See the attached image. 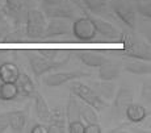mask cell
Returning <instances> with one entry per match:
<instances>
[{"label": "cell", "mask_w": 151, "mask_h": 133, "mask_svg": "<svg viewBox=\"0 0 151 133\" xmlns=\"http://www.w3.org/2000/svg\"><path fill=\"white\" fill-rule=\"evenodd\" d=\"M11 30H12V25H11L8 16L4 13H0V40L3 41L9 34Z\"/></svg>", "instance_id": "cb8c5ba5"}, {"label": "cell", "mask_w": 151, "mask_h": 133, "mask_svg": "<svg viewBox=\"0 0 151 133\" xmlns=\"http://www.w3.org/2000/svg\"><path fill=\"white\" fill-rule=\"evenodd\" d=\"M9 129L7 113H0V133H4Z\"/></svg>", "instance_id": "f546056e"}, {"label": "cell", "mask_w": 151, "mask_h": 133, "mask_svg": "<svg viewBox=\"0 0 151 133\" xmlns=\"http://www.w3.org/2000/svg\"><path fill=\"white\" fill-rule=\"evenodd\" d=\"M71 33L78 41L91 42L96 37V29L91 19L88 17H80L76 19L71 25Z\"/></svg>", "instance_id": "5b68a950"}, {"label": "cell", "mask_w": 151, "mask_h": 133, "mask_svg": "<svg viewBox=\"0 0 151 133\" xmlns=\"http://www.w3.org/2000/svg\"><path fill=\"white\" fill-rule=\"evenodd\" d=\"M114 108H117V111H125L127 106L130 103H133V91L130 88L121 87L117 91V94H114Z\"/></svg>", "instance_id": "d6986e66"}, {"label": "cell", "mask_w": 151, "mask_h": 133, "mask_svg": "<svg viewBox=\"0 0 151 133\" xmlns=\"http://www.w3.org/2000/svg\"><path fill=\"white\" fill-rule=\"evenodd\" d=\"M46 16L38 9H29L25 17V36L30 40L42 38L46 28Z\"/></svg>", "instance_id": "3957f363"}, {"label": "cell", "mask_w": 151, "mask_h": 133, "mask_svg": "<svg viewBox=\"0 0 151 133\" xmlns=\"http://www.w3.org/2000/svg\"><path fill=\"white\" fill-rule=\"evenodd\" d=\"M83 5L92 13H101L104 9L103 0H82Z\"/></svg>", "instance_id": "d4e9b609"}, {"label": "cell", "mask_w": 151, "mask_h": 133, "mask_svg": "<svg viewBox=\"0 0 151 133\" xmlns=\"http://www.w3.org/2000/svg\"><path fill=\"white\" fill-rule=\"evenodd\" d=\"M76 57L80 59V62H83L88 67H99V66H101L103 63H105L108 61L104 56H101L99 53H93V51H89V50L76 51Z\"/></svg>", "instance_id": "7c38bea8"}, {"label": "cell", "mask_w": 151, "mask_h": 133, "mask_svg": "<svg viewBox=\"0 0 151 133\" xmlns=\"http://www.w3.org/2000/svg\"><path fill=\"white\" fill-rule=\"evenodd\" d=\"M8 116V124H9V129L12 132H22L27 125V115H25L24 111H20V109H16V111H11L7 112Z\"/></svg>", "instance_id": "5bb4252c"}, {"label": "cell", "mask_w": 151, "mask_h": 133, "mask_svg": "<svg viewBox=\"0 0 151 133\" xmlns=\"http://www.w3.org/2000/svg\"><path fill=\"white\" fill-rule=\"evenodd\" d=\"M27 5V0H5V9L12 12H22Z\"/></svg>", "instance_id": "484cf974"}, {"label": "cell", "mask_w": 151, "mask_h": 133, "mask_svg": "<svg viewBox=\"0 0 151 133\" xmlns=\"http://www.w3.org/2000/svg\"><path fill=\"white\" fill-rule=\"evenodd\" d=\"M70 91H71V94L74 95L75 98H78V99H80L83 103L91 106L92 108H95L96 111H103L104 108L108 107L106 100L103 99V98L95 91V88L89 87V86L84 85L82 82H75L74 80V83H72L71 87H70Z\"/></svg>", "instance_id": "7a4b0ae2"}, {"label": "cell", "mask_w": 151, "mask_h": 133, "mask_svg": "<svg viewBox=\"0 0 151 133\" xmlns=\"http://www.w3.org/2000/svg\"><path fill=\"white\" fill-rule=\"evenodd\" d=\"M47 133H63L66 131V112L62 107L51 109L50 119L47 121Z\"/></svg>", "instance_id": "30bf717a"}, {"label": "cell", "mask_w": 151, "mask_h": 133, "mask_svg": "<svg viewBox=\"0 0 151 133\" xmlns=\"http://www.w3.org/2000/svg\"><path fill=\"white\" fill-rule=\"evenodd\" d=\"M79 113H80V119H82L83 123H86V124L99 123L97 111L95 108H92L91 106H88V104H83V106H80Z\"/></svg>", "instance_id": "44dd1931"}, {"label": "cell", "mask_w": 151, "mask_h": 133, "mask_svg": "<svg viewBox=\"0 0 151 133\" xmlns=\"http://www.w3.org/2000/svg\"><path fill=\"white\" fill-rule=\"evenodd\" d=\"M137 12L146 19H151V3L150 0L139 1L137 4Z\"/></svg>", "instance_id": "4316f807"}, {"label": "cell", "mask_w": 151, "mask_h": 133, "mask_svg": "<svg viewBox=\"0 0 151 133\" xmlns=\"http://www.w3.org/2000/svg\"><path fill=\"white\" fill-rule=\"evenodd\" d=\"M125 115L132 124H139L147 117V109L141 104L130 103L125 108Z\"/></svg>", "instance_id": "9a60e30c"}, {"label": "cell", "mask_w": 151, "mask_h": 133, "mask_svg": "<svg viewBox=\"0 0 151 133\" xmlns=\"http://www.w3.org/2000/svg\"><path fill=\"white\" fill-rule=\"evenodd\" d=\"M67 131L70 133H83L84 132V123L82 121V119L70 120L67 124Z\"/></svg>", "instance_id": "83f0119b"}, {"label": "cell", "mask_w": 151, "mask_h": 133, "mask_svg": "<svg viewBox=\"0 0 151 133\" xmlns=\"http://www.w3.org/2000/svg\"><path fill=\"white\" fill-rule=\"evenodd\" d=\"M32 133H47V126L43 125V124H36V125L32 128Z\"/></svg>", "instance_id": "4dcf8cb0"}, {"label": "cell", "mask_w": 151, "mask_h": 133, "mask_svg": "<svg viewBox=\"0 0 151 133\" xmlns=\"http://www.w3.org/2000/svg\"><path fill=\"white\" fill-rule=\"evenodd\" d=\"M24 37H27L25 36V28H22V24H19L14 25L12 30L9 32V34L1 42H22Z\"/></svg>", "instance_id": "7402d4cb"}, {"label": "cell", "mask_w": 151, "mask_h": 133, "mask_svg": "<svg viewBox=\"0 0 151 133\" xmlns=\"http://www.w3.org/2000/svg\"><path fill=\"white\" fill-rule=\"evenodd\" d=\"M20 75V69L12 62H3L0 66V82L14 83Z\"/></svg>", "instance_id": "2e32d148"}, {"label": "cell", "mask_w": 151, "mask_h": 133, "mask_svg": "<svg viewBox=\"0 0 151 133\" xmlns=\"http://www.w3.org/2000/svg\"><path fill=\"white\" fill-rule=\"evenodd\" d=\"M112 9L114 15L129 28L130 30H134L137 28V13L135 8L129 0H116L112 4Z\"/></svg>", "instance_id": "277c9868"}, {"label": "cell", "mask_w": 151, "mask_h": 133, "mask_svg": "<svg viewBox=\"0 0 151 133\" xmlns=\"http://www.w3.org/2000/svg\"><path fill=\"white\" fill-rule=\"evenodd\" d=\"M91 20H92V22H93L97 34H100V36L105 37V38H108V40L120 38V32H118V29L112 22L106 21V20H103V19H99V17H92Z\"/></svg>", "instance_id": "8fae6325"}, {"label": "cell", "mask_w": 151, "mask_h": 133, "mask_svg": "<svg viewBox=\"0 0 151 133\" xmlns=\"http://www.w3.org/2000/svg\"><path fill=\"white\" fill-rule=\"evenodd\" d=\"M3 62H5V59L4 58H1V57H0V66H1V63Z\"/></svg>", "instance_id": "d6a6232c"}, {"label": "cell", "mask_w": 151, "mask_h": 133, "mask_svg": "<svg viewBox=\"0 0 151 133\" xmlns=\"http://www.w3.org/2000/svg\"><path fill=\"white\" fill-rule=\"evenodd\" d=\"M76 12H75L72 4L68 0H63L62 3L57 5H51V7H45V16L50 17V19H74Z\"/></svg>", "instance_id": "9c48e42d"}, {"label": "cell", "mask_w": 151, "mask_h": 133, "mask_svg": "<svg viewBox=\"0 0 151 133\" xmlns=\"http://www.w3.org/2000/svg\"><path fill=\"white\" fill-rule=\"evenodd\" d=\"M124 69L130 74H135V75H143V74H150L151 67L150 63L147 61H143V62H127L125 63Z\"/></svg>", "instance_id": "ffe728a7"}, {"label": "cell", "mask_w": 151, "mask_h": 133, "mask_svg": "<svg viewBox=\"0 0 151 133\" xmlns=\"http://www.w3.org/2000/svg\"><path fill=\"white\" fill-rule=\"evenodd\" d=\"M121 74V66L118 63H110L106 61L101 66H99V78L105 82H112L117 79Z\"/></svg>", "instance_id": "4fadbf2b"}, {"label": "cell", "mask_w": 151, "mask_h": 133, "mask_svg": "<svg viewBox=\"0 0 151 133\" xmlns=\"http://www.w3.org/2000/svg\"><path fill=\"white\" fill-rule=\"evenodd\" d=\"M71 22L67 19H51L46 24L42 38H55L71 34Z\"/></svg>", "instance_id": "ba28073f"}, {"label": "cell", "mask_w": 151, "mask_h": 133, "mask_svg": "<svg viewBox=\"0 0 151 133\" xmlns=\"http://www.w3.org/2000/svg\"><path fill=\"white\" fill-rule=\"evenodd\" d=\"M62 1L63 0H43V5L45 7H51V5H57Z\"/></svg>", "instance_id": "1f68e13d"}, {"label": "cell", "mask_w": 151, "mask_h": 133, "mask_svg": "<svg viewBox=\"0 0 151 133\" xmlns=\"http://www.w3.org/2000/svg\"><path fill=\"white\" fill-rule=\"evenodd\" d=\"M25 56L29 61V65H30L33 74L36 77H41V75L49 73V71H53L54 69H58L59 66L57 63L51 62L47 58H45L43 56H41L40 53H34V51H25Z\"/></svg>", "instance_id": "52a82bcc"}, {"label": "cell", "mask_w": 151, "mask_h": 133, "mask_svg": "<svg viewBox=\"0 0 151 133\" xmlns=\"http://www.w3.org/2000/svg\"><path fill=\"white\" fill-rule=\"evenodd\" d=\"M34 107H36V113L40 120L42 123H47L49 119H50L51 109L49 107L47 102H46V99L37 91L34 92Z\"/></svg>", "instance_id": "e0dca14e"}, {"label": "cell", "mask_w": 151, "mask_h": 133, "mask_svg": "<svg viewBox=\"0 0 151 133\" xmlns=\"http://www.w3.org/2000/svg\"><path fill=\"white\" fill-rule=\"evenodd\" d=\"M120 40L122 44V53L126 57L137 61H151V49L149 44L135 38L129 32L120 33Z\"/></svg>", "instance_id": "6da1fadb"}, {"label": "cell", "mask_w": 151, "mask_h": 133, "mask_svg": "<svg viewBox=\"0 0 151 133\" xmlns=\"http://www.w3.org/2000/svg\"><path fill=\"white\" fill-rule=\"evenodd\" d=\"M103 82L104 83H97L96 85L97 90H95V91H96L103 99L108 100L110 98H113V95H114V87H113V85H110L109 82H105V80H103Z\"/></svg>", "instance_id": "603a6c76"}, {"label": "cell", "mask_w": 151, "mask_h": 133, "mask_svg": "<svg viewBox=\"0 0 151 133\" xmlns=\"http://www.w3.org/2000/svg\"><path fill=\"white\" fill-rule=\"evenodd\" d=\"M16 86L19 88V95H24V96H32L36 92V87H34V83L32 80V78L25 73H20L19 78H17Z\"/></svg>", "instance_id": "ac0fdd59"}, {"label": "cell", "mask_w": 151, "mask_h": 133, "mask_svg": "<svg viewBox=\"0 0 151 133\" xmlns=\"http://www.w3.org/2000/svg\"><path fill=\"white\" fill-rule=\"evenodd\" d=\"M83 133H103V128L100 126L99 123L86 124V125H84V132Z\"/></svg>", "instance_id": "f1b7e54d"}, {"label": "cell", "mask_w": 151, "mask_h": 133, "mask_svg": "<svg viewBox=\"0 0 151 133\" xmlns=\"http://www.w3.org/2000/svg\"><path fill=\"white\" fill-rule=\"evenodd\" d=\"M86 77H91V74L80 70L63 71V73H54L43 77V83L46 86H49V87H58V86L66 85L68 82H74V80H78L80 78H86Z\"/></svg>", "instance_id": "8992f818"}]
</instances>
